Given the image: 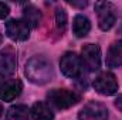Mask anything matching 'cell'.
<instances>
[{
    "instance_id": "d6986e66",
    "label": "cell",
    "mask_w": 122,
    "mask_h": 120,
    "mask_svg": "<svg viewBox=\"0 0 122 120\" xmlns=\"http://www.w3.org/2000/svg\"><path fill=\"white\" fill-rule=\"evenodd\" d=\"M71 6H77V7H85L87 6V1H82V3H77V1H70Z\"/></svg>"
},
{
    "instance_id": "ac0fdd59",
    "label": "cell",
    "mask_w": 122,
    "mask_h": 120,
    "mask_svg": "<svg viewBox=\"0 0 122 120\" xmlns=\"http://www.w3.org/2000/svg\"><path fill=\"white\" fill-rule=\"evenodd\" d=\"M115 107H117L119 112H122V95H119V96L115 99Z\"/></svg>"
},
{
    "instance_id": "30bf717a",
    "label": "cell",
    "mask_w": 122,
    "mask_h": 120,
    "mask_svg": "<svg viewBox=\"0 0 122 120\" xmlns=\"http://www.w3.org/2000/svg\"><path fill=\"white\" fill-rule=\"evenodd\" d=\"M23 90V83L19 79H10L0 85V99L4 102H11L20 96Z\"/></svg>"
},
{
    "instance_id": "5bb4252c",
    "label": "cell",
    "mask_w": 122,
    "mask_h": 120,
    "mask_svg": "<svg viewBox=\"0 0 122 120\" xmlns=\"http://www.w3.org/2000/svg\"><path fill=\"white\" fill-rule=\"evenodd\" d=\"M90 30H91L90 20L85 16H82V14H77L74 17V23H72V31H74V34L78 38H82V37H85L90 32Z\"/></svg>"
},
{
    "instance_id": "3957f363",
    "label": "cell",
    "mask_w": 122,
    "mask_h": 120,
    "mask_svg": "<svg viewBox=\"0 0 122 120\" xmlns=\"http://www.w3.org/2000/svg\"><path fill=\"white\" fill-rule=\"evenodd\" d=\"M95 11L98 16V26L102 31L111 30L117 21V9L109 1H97Z\"/></svg>"
},
{
    "instance_id": "277c9868",
    "label": "cell",
    "mask_w": 122,
    "mask_h": 120,
    "mask_svg": "<svg viewBox=\"0 0 122 120\" xmlns=\"http://www.w3.org/2000/svg\"><path fill=\"white\" fill-rule=\"evenodd\" d=\"M60 68L65 76L71 79H77V78H81L84 66H82L81 58L75 52H65L60 61Z\"/></svg>"
},
{
    "instance_id": "52a82bcc",
    "label": "cell",
    "mask_w": 122,
    "mask_h": 120,
    "mask_svg": "<svg viewBox=\"0 0 122 120\" xmlns=\"http://www.w3.org/2000/svg\"><path fill=\"white\" fill-rule=\"evenodd\" d=\"M80 120H108V109L104 103L91 100L78 113Z\"/></svg>"
},
{
    "instance_id": "e0dca14e",
    "label": "cell",
    "mask_w": 122,
    "mask_h": 120,
    "mask_svg": "<svg viewBox=\"0 0 122 120\" xmlns=\"http://www.w3.org/2000/svg\"><path fill=\"white\" fill-rule=\"evenodd\" d=\"M9 13H10V9H9V6L0 1V18H4V17H7V16H9Z\"/></svg>"
},
{
    "instance_id": "9a60e30c",
    "label": "cell",
    "mask_w": 122,
    "mask_h": 120,
    "mask_svg": "<svg viewBox=\"0 0 122 120\" xmlns=\"http://www.w3.org/2000/svg\"><path fill=\"white\" fill-rule=\"evenodd\" d=\"M6 117H7V120H29L30 110L24 105H14L7 110Z\"/></svg>"
},
{
    "instance_id": "6da1fadb",
    "label": "cell",
    "mask_w": 122,
    "mask_h": 120,
    "mask_svg": "<svg viewBox=\"0 0 122 120\" xmlns=\"http://www.w3.org/2000/svg\"><path fill=\"white\" fill-rule=\"evenodd\" d=\"M24 74L31 83L44 85L53 78V65L44 55H36L27 61Z\"/></svg>"
},
{
    "instance_id": "8fae6325",
    "label": "cell",
    "mask_w": 122,
    "mask_h": 120,
    "mask_svg": "<svg viewBox=\"0 0 122 120\" xmlns=\"http://www.w3.org/2000/svg\"><path fill=\"white\" fill-rule=\"evenodd\" d=\"M107 66L108 68H118L122 66V40L115 41L108 52H107Z\"/></svg>"
},
{
    "instance_id": "5b68a950",
    "label": "cell",
    "mask_w": 122,
    "mask_h": 120,
    "mask_svg": "<svg viewBox=\"0 0 122 120\" xmlns=\"http://www.w3.org/2000/svg\"><path fill=\"white\" fill-rule=\"evenodd\" d=\"M81 62L90 72L101 68V48L97 44H85L81 50Z\"/></svg>"
},
{
    "instance_id": "44dd1931",
    "label": "cell",
    "mask_w": 122,
    "mask_h": 120,
    "mask_svg": "<svg viewBox=\"0 0 122 120\" xmlns=\"http://www.w3.org/2000/svg\"><path fill=\"white\" fill-rule=\"evenodd\" d=\"M1 41H3V34H1V31H0V44H1Z\"/></svg>"
},
{
    "instance_id": "2e32d148",
    "label": "cell",
    "mask_w": 122,
    "mask_h": 120,
    "mask_svg": "<svg viewBox=\"0 0 122 120\" xmlns=\"http://www.w3.org/2000/svg\"><path fill=\"white\" fill-rule=\"evenodd\" d=\"M56 23H57V28L60 31H64L67 27V13L64 9H57L56 10Z\"/></svg>"
},
{
    "instance_id": "8992f818",
    "label": "cell",
    "mask_w": 122,
    "mask_h": 120,
    "mask_svg": "<svg viewBox=\"0 0 122 120\" xmlns=\"http://www.w3.org/2000/svg\"><path fill=\"white\" fill-rule=\"evenodd\" d=\"M92 85L98 93L105 95V96H111V95L117 93V90H118V81L112 72H101L94 79Z\"/></svg>"
},
{
    "instance_id": "7c38bea8",
    "label": "cell",
    "mask_w": 122,
    "mask_h": 120,
    "mask_svg": "<svg viewBox=\"0 0 122 120\" xmlns=\"http://www.w3.org/2000/svg\"><path fill=\"white\" fill-rule=\"evenodd\" d=\"M30 113L34 120H54V113L46 102H36Z\"/></svg>"
},
{
    "instance_id": "4fadbf2b",
    "label": "cell",
    "mask_w": 122,
    "mask_h": 120,
    "mask_svg": "<svg viewBox=\"0 0 122 120\" xmlns=\"http://www.w3.org/2000/svg\"><path fill=\"white\" fill-rule=\"evenodd\" d=\"M23 17H24L23 20L27 23V26H29L30 28H37L38 24H40V21H41V13H40V10H38L36 6H33V4H27V6L24 7Z\"/></svg>"
},
{
    "instance_id": "7a4b0ae2",
    "label": "cell",
    "mask_w": 122,
    "mask_h": 120,
    "mask_svg": "<svg viewBox=\"0 0 122 120\" xmlns=\"http://www.w3.org/2000/svg\"><path fill=\"white\" fill-rule=\"evenodd\" d=\"M47 99L50 102V105H53L57 109H68L74 105L78 103L80 96L70 89H51L47 93Z\"/></svg>"
},
{
    "instance_id": "ffe728a7",
    "label": "cell",
    "mask_w": 122,
    "mask_h": 120,
    "mask_svg": "<svg viewBox=\"0 0 122 120\" xmlns=\"http://www.w3.org/2000/svg\"><path fill=\"white\" fill-rule=\"evenodd\" d=\"M1 113H3V106H1V103H0V116H1Z\"/></svg>"
},
{
    "instance_id": "ba28073f",
    "label": "cell",
    "mask_w": 122,
    "mask_h": 120,
    "mask_svg": "<svg viewBox=\"0 0 122 120\" xmlns=\"http://www.w3.org/2000/svg\"><path fill=\"white\" fill-rule=\"evenodd\" d=\"M6 34L13 41H26L30 37V27L23 18H11L6 23Z\"/></svg>"
},
{
    "instance_id": "9c48e42d",
    "label": "cell",
    "mask_w": 122,
    "mask_h": 120,
    "mask_svg": "<svg viewBox=\"0 0 122 120\" xmlns=\"http://www.w3.org/2000/svg\"><path fill=\"white\" fill-rule=\"evenodd\" d=\"M17 66V58L16 52L11 48H7L0 52V76H11L16 72Z\"/></svg>"
}]
</instances>
